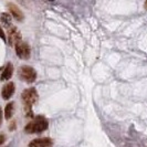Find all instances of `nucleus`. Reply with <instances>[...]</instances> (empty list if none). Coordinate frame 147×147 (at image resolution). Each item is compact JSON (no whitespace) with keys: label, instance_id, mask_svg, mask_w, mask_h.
<instances>
[{"label":"nucleus","instance_id":"obj_1","mask_svg":"<svg viewBox=\"0 0 147 147\" xmlns=\"http://www.w3.org/2000/svg\"><path fill=\"white\" fill-rule=\"evenodd\" d=\"M49 127V122L48 119L41 116V115H38L34 117L33 121H31L30 123H28L26 127H24V131L28 134H36V133H42L45 129H48Z\"/></svg>","mask_w":147,"mask_h":147},{"label":"nucleus","instance_id":"obj_2","mask_svg":"<svg viewBox=\"0 0 147 147\" xmlns=\"http://www.w3.org/2000/svg\"><path fill=\"white\" fill-rule=\"evenodd\" d=\"M22 101L26 105V107L28 109V111L30 112V107L33 105L38 101V92L34 88H27L23 91L22 93Z\"/></svg>","mask_w":147,"mask_h":147},{"label":"nucleus","instance_id":"obj_3","mask_svg":"<svg viewBox=\"0 0 147 147\" xmlns=\"http://www.w3.org/2000/svg\"><path fill=\"white\" fill-rule=\"evenodd\" d=\"M19 76L21 78L23 81L27 83H33L37 79V72L33 67L29 65H23L19 70Z\"/></svg>","mask_w":147,"mask_h":147},{"label":"nucleus","instance_id":"obj_4","mask_svg":"<svg viewBox=\"0 0 147 147\" xmlns=\"http://www.w3.org/2000/svg\"><path fill=\"white\" fill-rule=\"evenodd\" d=\"M15 49L17 55L22 60H28L30 58V55H31L30 47L26 42H23V41H19L15 45Z\"/></svg>","mask_w":147,"mask_h":147},{"label":"nucleus","instance_id":"obj_5","mask_svg":"<svg viewBox=\"0 0 147 147\" xmlns=\"http://www.w3.org/2000/svg\"><path fill=\"white\" fill-rule=\"evenodd\" d=\"M53 142L49 137H42V138H36L29 143V147H51Z\"/></svg>","mask_w":147,"mask_h":147},{"label":"nucleus","instance_id":"obj_6","mask_svg":"<svg viewBox=\"0 0 147 147\" xmlns=\"http://www.w3.org/2000/svg\"><path fill=\"white\" fill-rule=\"evenodd\" d=\"M15 91H16L15 84H13L12 82L6 84V85L2 88V91H1V96H2V98H3V100H9L11 96L13 95Z\"/></svg>","mask_w":147,"mask_h":147},{"label":"nucleus","instance_id":"obj_7","mask_svg":"<svg viewBox=\"0 0 147 147\" xmlns=\"http://www.w3.org/2000/svg\"><path fill=\"white\" fill-rule=\"evenodd\" d=\"M19 41H21V34L17 28L12 27L9 30V43L11 45H16Z\"/></svg>","mask_w":147,"mask_h":147},{"label":"nucleus","instance_id":"obj_8","mask_svg":"<svg viewBox=\"0 0 147 147\" xmlns=\"http://www.w3.org/2000/svg\"><path fill=\"white\" fill-rule=\"evenodd\" d=\"M8 8H9L11 15H12V17L15 18L16 20H18V21H22V20H23V13H22L21 10L17 7L16 5L9 3V5H8Z\"/></svg>","mask_w":147,"mask_h":147},{"label":"nucleus","instance_id":"obj_9","mask_svg":"<svg viewBox=\"0 0 147 147\" xmlns=\"http://www.w3.org/2000/svg\"><path fill=\"white\" fill-rule=\"evenodd\" d=\"M12 73H13V66H12L11 63H8L7 65H6V67H5L2 74H1L0 80L1 81H7V80H9L12 76Z\"/></svg>","mask_w":147,"mask_h":147},{"label":"nucleus","instance_id":"obj_10","mask_svg":"<svg viewBox=\"0 0 147 147\" xmlns=\"http://www.w3.org/2000/svg\"><path fill=\"white\" fill-rule=\"evenodd\" d=\"M13 112H15V104L12 103H8L5 107V117L6 119H10L13 115Z\"/></svg>","mask_w":147,"mask_h":147},{"label":"nucleus","instance_id":"obj_11","mask_svg":"<svg viewBox=\"0 0 147 147\" xmlns=\"http://www.w3.org/2000/svg\"><path fill=\"white\" fill-rule=\"evenodd\" d=\"M0 21H1V23L5 27L10 28L11 27V16L9 15V13H6V12L1 13V16H0Z\"/></svg>","mask_w":147,"mask_h":147},{"label":"nucleus","instance_id":"obj_12","mask_svg":"<svg viewBox=\"0 0 147 147\" xmlns=\"http://www.w3.org/2000/svg\"><path fill=\"white\" fill-rule=\"evenodd\" d=\"M0 38L3 40V41H6V34H5V32H3V30L1 29V27H0Z\"/></svg>","mask_w":147,"mask_h":147},{"label":"nucleus","instance_id":"obj_13","mask_svg":"<svg viewBox=\"0 0 147 147\" xmlns=\"http://www.w3.org/2000/svg\"><path fill=\"white\" fill-rule=\"evenodd\" d=\"M5 142H6V136H5L3 134H1V135H0V146H1Z\"/></svg>","mask_w":147,"mask_h":147},{"label":"nucleus","instance_id":"obj_14","mask_svg":"<svg viewBox=\"0 0 147 147\" xmlns=\"http://www.w3.org/2000/svg\"><path fill=\"white\" fill-rule=\"evenodd\" d=\"M15 128H16V123L13 122V123L10 125V131H15Z\"/></svg>","mask_w":147,"mask_h":147},{"label":"nucleus","instance_id":"obj_15","mask_svg":"<svg viewBox=\"0 0 147 147\" xmlns=\"http://www.w3.org/2000/svg\"><path fill=\"white\" fill-rule=\"evenodd\" d=\"M1 122H2V112L0 110V124H1Z\"/></svg>","mask_w":147,"mask_h":147},{"label":"nucleus","instance_id":"obj_16","mask_svg":"<svg viewBox=\"0 0 147 147\" xmlns=\"http://www.w3.org/2000/svg\"><path fill=\"white\" fill-rule=\"evenodd\" d=\"M145 7L147 8V0H146V2H145Z\"/></svg>","mask_w":147,"mask_h":147}]
</instances>
